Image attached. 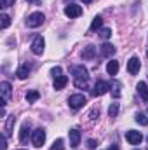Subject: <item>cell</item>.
<instances>
[{"label":"cell","instance_id":"obj_20","mask_svg":"<svg viewBox=\"0 0 148 150\" xmlns=\"http://www.w3.org/2000/svg\"><path fill=\"white\" fill-rule=\"evenodd\" d=\"M101 25H103V19H101V16H96L94 19H92V23H91V32H96V30H101Z\"/></svg>","mask_w":148,"mask_h":150},{"label":"cell","instance_id":"obj_22","mask_svg":"<svg viewBox=\"0 0 148 150\" xmlns=\"http://www.w3.org/2000/svg\"><path fill=\"white\" fill-rule=\"evenodd\" d=\"M38 98H40V93H38V91H28V93H26V100H28V103L37 101Z\"/></svg>","mask_w":148,"mask_h":150},{"label":"cell","instance_id":"obj_32","mask_svg":"<svg viewBox=\"0 0 148 150\" xmlns=\"http://www.w3.org/2000/svg\"><path fill=\"white\" fill-rule=\"evenodd\" d=\"M96 115H99V108H94V110L91 112V119L94 120V119H96Z\"/></svg>","mask_w":148,"mask_h":150},{"label":"cell","instance_id":"obj_28","mask_svg":"<svg viewBox=\"0 0 148 150\" xmlns=\"http://www.w3.org/2000/svg\"><path fill=\"white\" fill-rule=\"evenodd\" d=\"M51 74H52L54 79H56V77H59V75H63V74H61V67H54V68L51 70Z\"/></svg>","mask_w":148,"mask_h":150},{"label":"cell","instance_id":"obj_18","mask_svg":"<svg viewBox=\"0 0 148 150\" xmlns=\"http://www.w3.org/2000/svg\"><path fill=\"white\" fill-rule=\"evenodd\" d=\"M106 72H108V75H111V77L118 74V61H115V59L108 61V65H106Z\"/></svg>","mask_w":148,"mask_h":150},{"label":"cell","instance_id":"obj_11","mask_svg":"<svg viewBox=\"0 0 148 150\" xmlns=\"http://www.w3.org/2000/svg\"><path fill=\"white\" fill-rule=\"evenodd\" d=\"M70 145L73 149H77L80 145V129H77V127L70 129Z\"/></svg>","mask_w":148,"mask_h":150},{"label":"cell","instance_id":"obj_13","mask_svg":"<svg viewBox=\"0 0 148 150\" xmlns=\"http://www.w3.org/2000/svg\"><path fill=\"white\" fill-rule=\"evenodd\" d=\"M136 89H138V94L141 96V100H143L145 103H148V86H147V82H140Z\"/></svg>","mask_w":148,"mask_h":150},{"label":"cell","instance_id":"obj_7","mask_svg":"<svg viewBox=\"0 0 148 150\" xmlns=\"http://www.w3.org/2000/svg\"><path fill=\"white\" fill-rule=\"evenodd\" d=\"M44 47H45V40H44V37H35L33 38V42H32V52L33 54H37V56H40L42 52H44Z\"/></svg>","mask_w":148,"mask_h":150},{"label":"cell","instance_id":"obj_5","mask_svg":"<svg viewBox=\"0 0 148 150\" xmlns=\"http://www.w3.org/2000/svg\"><path fill=\"white\" fill-rule=\"evenodd\" d=\"M44 14L42 12H32L30 16H28V19H26V25L30 26V28H37V26H40L42 23H44Z\"/></svg>","mask_w":148,"mask_h":150},{"label":"cell","instance_id":"obj_10","mask_svg":"<svg viewBox=\"0 0 148 150\" xmlns=\"http://www.w3.org/2000/svg\"><path fill=\"white\" fill-rule=\"evenodd\" d=\"M115 51H117V49H115V45H111V44H108V42H106V44H103V45L99 47V52H101V56H103V58H111V56L115 54Z\"/></svg>","mask_w":148,"mask_h":150},{"label":"cell","instance_id":"obj_33","mask_svg":"<svg viewBox=\"0 0 148 150\" xmlns=\"http://www.w3.org/2000/svg\"><path fill=\"white\" fill-rule=\"evenodd\" d=\"M108 150H120V149H118V145H110V149Z\"/></svg>","mask_w":148,"mask_h":150},{"label":"cell","instance_id":"obj_19","mask_svg":"<svg viewBox=\"0 0 148 150\" xmlns=\"http://www.w3.org/2000/svg\"><path fill=\"white\" fill-rule=\"evenodd\" d=\"M30 70H32V67H30L28 63H25V65H23V67H21V68L18 70V74H16V75H18V77H19V79L23 80V79H26V77L30 75Z\"/></svg>","mask_w":148,"mask_h":150},{"label":"cell","instance_id":"obj_29","mask_svg":"<svg viewBox=\"0 0 148 150\" xmlns=\"http://www.w3.org/2000/svg\"><path fill=\"white\" fill-rule=\"evenodd\" d=\"M14 2H16V0H0V5L5 9V7H11V5H14Z\"/></svg>","mask_w":148,"mask_h":150},{"label":"cell","instance_id":"obj_23","mask_svg":"<svg viewBox=\"0 0 148 150\" xmlns=\"http://www.w3.org/2000/svg\"><path fill=\"white\" fill-rule=\"evenodd\" d=\"M136 122H138L140 126H148V117L145 115V113L138 112L136 113Z\"/></svg>","mask_w":148,"mask_h":150},{"label":"cell","instance_id":"obj_31","mask_svg":"<svg viewBox=\"0 0 148 150\" xmlns=\"http://www.w3.org/2000/svg\"><path fill=\"white\" fill-rule=\"evenodd\" d=\"M96 145H98V143H96L94 140H89V142H87V147H89L91 150H94V149H96Z\"/></svg>","mask_w":148,"mask_h":150},{"label":"cell","instance_id":"obj_8","mask_svg":"<svg viewBox=\"0 0 148 150\" xmlns=\"http://www.w3.org/2000/svg\"><path fill=\"white\" fill-rule=\"evenodd\" d=\"M141 68V63H140V58L138 56H132L129 61H127V72L131 75H136Z\"/></svg>","mask_w":148,"mask_h":150},{"label":"cell","instance_id":"obj_34","mask_svg":"<svg viewBox=\"0 0 148 150\" xmlns=\"http://www.w3.org/2000/svg\"><path fill=\"white\" fill-rule=\"evenodd\" d=\"M82 2H84V4H91L92 0H82Z\"/></svg>","mask_w":148,"mask_h":150},{"label":"cell","instance_id":"obj_25","mask_svg":"<svg viewBox=\"0 0 148 150\" xmlns=\"http://www.w3.org/2000/svg\"><path fill=\"white\" fill-rule=\"evenodd\" d=\"M0 19H2V21H0V28H2V30H5V28L11 25V18H9L7 14H2V16H0Z\"/></svg>","mask_w":148,"mask_h":150},{"label":"cell","instance_id":"obj_17","mask_svg":"<svg viewBox=\"0 0 148 150\" xmlns=\"http://www.w3.org/2000/svg\"><path fill=\"white\" fill-rule=\"evenodd\" d=\"M11 89H12V87H11V84H9V82H2V84H0V91H2V98H5V100H9V98H11V94H12V93H11Z\"/></svg>","mask_w":148,"mask_h":150},{"label":"cell","instance_id":"obj_14","mask_svg":"<svg viewBox=\"0 0 148 150\" xmlns=\"http://www.w3.org/2000/svg\"><path fill=\"white\" fill-rule=\"evenodd\" d=\"M66 84H68V77H66V75H59V77L54 79V89H56V91L63 89Z\"/></svg>","mask_w":148,"mask_h":150},{"label":"cell","instance_id":"obj_3","mask_svg":"<svg viewBox=\"0 0 148 150\" xmlns=\"http://www.w3.org/2000/svg\"><path fill=\"white\" fill-rule=\"evenodd\" d=\"M44 142H45V129L44 127H38V129H35L32 133V143H33V147L40 149L44 145Z\"/></svg>","mask_w":148,"mask_h":150},{"label":"cell","instance_id":"obj_24","mask_svg":"<svg viewBox=\"0 0 148 150\" xmlns=\"http://www.w3.org/2000/svg\"><path fill=\"white\" fill-rule=\"evenodd\" d=\"M51 150H65V140H63V138H58V140L52 143Z\"/></svg>","mask_w":148,"mask_h":150},{"label":"cell","instance_id":"obj_27","mask_svg":"<svg viewBox=\"0 0 148 150\" xmlns=\"http://www.w3.org/2000/svg\"><path fill=\"white\" fill-rule=\"evenodd\" d=\"M99 35H101V38H110L111 37V30L110 28H101V30H99Z\"/></svg>","mask_w":148,"mask_h":150},{"label":"cell","instance_id":"obj_36","mask_svg":"<svg viewBox=\"0 0 148 150\" xmlns=\"http://www.w3.org/2000/svg\"><path fill=\"white\" fill-rule=\"evenodd\" d=\"M147 56H148V52H147Z\"/></svg>","mask_w":148,"mask_h":150},{"label":"cell","instance_id":"obj_15","mask_svg":"<svg viewBox=\"0 0 148 150\" xmlns=\"http://www.w3.org/2000/svg\"><path fill=\"white\" fill-rule=\"evenodd\" d=\"M94 56H96V47L94 45H87L84 49V52H82V58L84 59H94Z\"/></svg>","mask_w":148,"mask_h":150},{"label":"cell","instance_id":"obj_26","mask_svg":"<svg viewBox=\"0 0 148 150\" xmlns=\"http://www.w3.org/2000/svg\"><path fill=\"white\" fill-rule=\"evenodd\" d=\"M117 113H118V103H111L108 108V115L113 119V117H117Z\"/></svg>","mask_w":148,"mask_h":150},{"label":"cell","instance_id":"obj_35","mask_svg":"<svg viewBox=\"0 0 148 150\" xmlns=\"http://www.w3.org/2000/svg\"><path fill=\"white\" fill-rule=\"evenodd\" d=\"M26 2H38V0H26Z\"/></svg>","mask_w":148,"mask_h":150},{"label":"cell","instance_id":"obj_2","mask_svg":"<svg viewBox=\"0 0 148 150\" xmlns=\"http://www.w3.org/2000/svg\"><path fill=\"white\" fill-rule=\"evenodd\" d=\"M85 103H87V98H85L84 94H72V96L68 98V105H70L73 110H78V108H82Z\"/></svg>","mask_w":148,"mask_h":150},{"label":"cell","instance_id":"obj_12","mask_svg":"<svg viewBox=\"0 0 148 150\" xmlns=\"http://www.w3.org/2000/svg\"><path fill=\"white\" fill-rule=\"evenodd\" d=\"M28 136H30V122H23L21 131H19V142L21 143H26L28 142Z\"/></svg>","mask_w":148,"mask_h":150},{"label":"cell","instance_id":"obj_21","mask_svg":"<svg viewBox=\"0 0 148 150\" xmlns=\"http://www.w3.org/2000/svg\"><path fill=\"white\" fill-rule=\"evenodd\" d=\"M14 122H16V117H14V115H9V117H7V122H5V136L11 134V129H12Z\"/></svg>","mask_w":148,"mask_h":150},{"label":"cell","instance_id":"obj_16","mask_svg":"<svg viewBox=\"0 0 148 150\" xmlns=\"http://www.w3.org/2000/svg\"><path fill=\"white\" fill-rule=\"evenodd\" d=\"M110 91H111V96H113L115 100L120 98V82H118V80H111Z\"/></svg>","mask_w":148,"mask_h":150},{"label":"cell","instance_id":"obj_4","mask_svg":"<svg viewBox=\"0 0 148 150\" xmlns=\"http://www.w3.org/2000/svg\"><path fill=\"white\" fill-rule=\"evenodd\" d=\"M110 91V82L106 80H98L94 84V89H92V96H103Z\"/></svg>","mask_w":148,"mask_h":150},{"label":"cell","instance_id":"obj_30","mask_svg":"<svg viewBox=\"0 0 148 150\" xmlns=\"http://www.w3.org/2000/svg\"><path fill=\"white\" fill-rule=\"evenodd\" d=\"M0 145H2V150L7 149V136H5V134H4V136H2V140H0Z\"/></svg>","mask_w":148,"mask_h":150},{"label":"cell","instance_id":"obj_1","mask_svg":"<svg viewBox=\"0 0 148 150\" xmlns=\"http://www.w3.org/2000/svg\"><path fill=\"white\" fill-rule=\"evenodd\" d=\"M72 75H73V84L78 89H87V80H89V72L84 65H75L72 67Z\"/></svg>","mask_w":148,"mask_h":150},{"label":"cell","instance_id":"obj_9","mask_svg":"<svg viewBox=\"0 0 148 150\" xmlns=\"http://www.w3.org/2000/svg\"><path fill=\"white\" fill-rule=\"evenodd\" d=\"M65 14H66L68 18H78V16L82 14V7L77 5V4H70V5L65 7Z\"/></svg>","mask_w":148,"mask_h":150},{"label":"cell","instance_id":"obj_6","mask_svg":"<svg viewBox=\"0 0 148 150\" xmlns=\"http://www.w3.org/2000/svg\"><path fill=\"white\" fill-rule=\"evenodd\" d=\"M125 140L129 142V145H140L143 142V134L140 131H134V129H129L125 133Z\"/></svg>","mask_w":148,"mask_h":150}]
</instances>
